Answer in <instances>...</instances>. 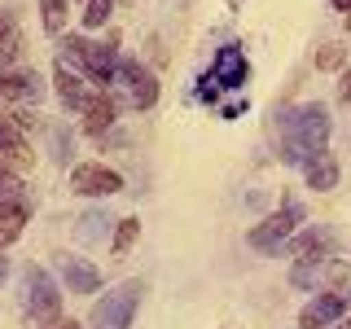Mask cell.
Returning a JSON list of instances; mask_svg holds the SVG:
<instances>
[{
    "label": "cell",
    "instance_id": "23",
    "mask_svg": "<svg viewBox=\"0 0 351 329\" xmlns=\"http://www.w3.org/2000/svg\"><path fill=\"white\" fill-rule=\"evenodd\" d=\"M197 97H202V101H215V97H219V84L211 80V75L202 80V88H197Z\"/></svg>",
    "mask_w": 351,
    "mask_h": 329
},
{
    "label": "cell",
    "instance_id": "7",
    "mask_svg": "<svg viewBox=\"0 0 351 329\" xmlns=\"http://www.w3.org/2000/svg\"><path fill=\"white\" fill-rule=\"evenodd\" d=\"M71 189L84 193V197H110V193L123 189V175L114 167H106V162H80L71 171Z\"/></svg>",
    "mask_w": 351,
    "mask_h": 329
},
{
    "label": "cell",
    "instance_id": "15",
    "mask_svg": "<svg viewBox=\"0 0 351 329\" xmlns=\"http://www.w3.org/2000/svg\"><path fill=\"white\" fill-rule=\"evenodd\" d=\"M80 114H84V127L93 132V136H101V132H106L110 123H114L119 101L110 97V88H97V97H93V101H88V106L80 110Z\"/></svg>",
    "mask_w": 351,
    "mask_h": 329
},
{
    "label": "cell",
    "instance_id": "6",
    "mask_svg": "<svg viewBox=\"0 0 351 329\" xmlns=\"http://www.w3.org/2000/svg\"><path fill=\"white\" fill-rule=\"evenodd\" d=\"M351 312V290H329V294H316L312 303L299 312V329H329L338 325L343 316Z\"/></svg>",
    "mask_w": 351,
    "mask_h": 329
},
{
    "label": "cell",
    "instance_id": "24",
    "mask_svg": "<svg viewBox=\"0 0 351 329\" xmlns=\"http://www.w3.org/2000/svg\"><path fill=\"white\" fill-rule=\"evenodd\" d=\"M321 66H338V49H325L321 53Z\"/></svg>",
    "mask_w": 351,
    "mask_h": 329
},
{
    "label": "cell",
    "instance_id": "11",
    "mask_svg": "<svg viewBox=\"0 0 351 329\" xmlns=\"http://www.w3.org/2000/svg\"><path fill=\"white\" fill-rule=\"evenodd\" d=\"M211 80L219 88H241L250 80V62H246V53L237 49V44H224V49L215 53V62H211Z\"/></svg>",
    "mask_w": 351,
    "mask_h": 329
},
{
    "label": "cell",
    "instance_id": "21",
    "mask_svg": "<svg viewBox=\"0 0 351 329\" xmlns=\"http://www.w3.org/2000/svg\"><path fill=\"white\" fill-rule=\"evenodd\" d=\"M110 233V215L106 211H88L84 215V237H106Z\"/></svg>",
    "mask_w": 351,
    "mask_h": 329
},
{
    "label": "cell",
    "instance_id": "26",
    "mask_svg": "<svg viewBox=\"0 0 351 329\" xmlns=\"http://www.w3.org/2000/svg\"><path fill=\"white\" fill-rule=\"evenodd\" d=\"M5 277H9V259L0 255V281H5Z\"/></svg>",
    "mask_w": 351,
    "mask_h": 329
},
{
    "label": "cell",
    "instance_id": "25",
    "mask_svg": "<svg viewBox=\"0 0 351 329\" xmlns=\"http://www.w3.org/2000/svg\"><path fill=\"white\" fill-rule=\"evenodd\" d=\"M334 9H343V14H351V0H329Z\"/></svg>",
    "mask_w": 351,
    "mask_h": 329
},
{
    "label": "cell",
    "instance_id": "5",
    "mask_svg": "<svg viewBox=\"0 0 351 329\" xmlns=\"http://www.w3.org/2000/svg\"><path fill=\"white\" fill-rule=\"evenodd\" d=\"M303 219H307V211H303L299 202H285L281 211H272L268 219H263V224L250 228V237H246V241H250V250H259V255H277L281 241L290 237L294 228L303 224Z\"/></svg>",
    "mask_w": 351,
    "mask_h": 329
},
{
    "label": "cell",
    "instance_id": "28",
    "mask_svg": "<svg viewBox=\"0 0 351 329\" xmlns=\"http://www.w3.org/2000/svg\"><path fill=\"white\" fill-rule=\"evenodd\" d=\"M49 329H80L75 321H58V325H49Z\"/></svg>",
    "mask_w": 351,
    "mask_h": 329
},
{
    "label": "cell",
    "instance_id": "4",
    "mask_svg": "<svg viewBox=\"0 0 351 329\" xmlns=\"http://www.w3.org/2000/svg\"><path fill=\"white\" fill-rule=\"evenodd\" d=\"M141 294H145V285H141L136 277L114 285V290H110L106 299H97L93 312H88L93 329H128L132 316H136V307H141Z\"/></svg>",
    "mask_w": 351,
    "mask_h": 329
},
{
    "label": "cell",
    "instance_id": "22",
    "mask_svg": "<svg viewBox=\"0 0 351 329\" xmlns=\"http://www.w3.org/2000/svg\"><path fill=\"white\" fill-rule=\"evenodd\" d=\"M22 189V184H18V171L14 167H5V162H0V197H14Z\"/></svg>",
    "mask_w": 351,
    "mask_h": 329
},
{
    "label": "cell",
    "instance_id": "19",
    "mask_svg": "<svg viewBox=\"0 0 351 329\" xmlns=\"http://www.w3.org/2000/svg\"><path fill=\"white\" fill-rule=\"evenodd\" d=\"M136 233H141V224H136V219H119V233H114V246H110V255H114V259H123L128 250H132V241H136Z\"/></svg>",
    "mask_w": 351,
    "mask_h": 329
},
{
    "label": "cell",
    "instance_id": "16",
    "mask_svg": "<svg viewBox=\"0 0 351 329\" xmlns=\"http://www.w3.org/2000/svg\"><path fill=\"white\" fill-rule=\"evenodd\" d=\"M303 180L312 184V189H321L329 193L338 184V162H334V154H316V158H307L303 162Z\"/></svg>",
    "mask_w": 351,
    "mask_h": 329
},
{
    "label": "cell",
    "instance_id": "29",
    "mask_svg": "<svg viewBox=\"0 0 351 329\" xmlns=\"http://www.w3.org/2000/svg\"><path fill=\"white\" fill-rule=\"evenodd\" d=\"M338 329H351V321H343V325H338Z\"/></svg>",
    "mask_w": 351,
    "mask_h": 329
},
{
    "label": "cell",
    "instance_id": "1",
    "mask_svg": "<svg viewBox=\"0 0 351 329\" xmlns=\"http://www.w3.org/2000/svg\"><path fill=\"white\" fill-rule=\"evenodd\" d=\"M277 132H281V162L303 167L316 154H329V132H334V123H329V110L321 101H307V106L281 110Z\"/></svg>",
    "mask_w": 351,
    "mask_h": 329
},
{
    "label": "cell",
    "instance_id": "17",
    "mask_svg": "<svg viewBox=\"0 0 351 329\" xmlns=\"http://www.w3.org/2000/svg\"><path fill=\"white\" fill-rule=\"evenodd\" d=\"M22 49V31H18V18L9 14V9H0V62L18 58Z\"/></svg>",
    "mask_w": 351,
    "mask_h": 329
},
{
    "label": "cell",
    "instance_id": "18",
    "mask_svg": "<svg viewBox=\"0 0 351 329\" xmlns=\"http://www.w3.org/2000/svg\"><path fill=\"white\" fill-rule=\"evenodd\" d=\"M40 18H44V31L58 36L66 27V0H40Z\"/></svg>",
    "mask_w": 351,
    "mask_h": 329
},
{
    "label": "cell",
    "instance_id": "13",
    "mask_svg": "<svg viewBox=\"0 0 351 329\" xmlns=\"http://www.w3.org/2000/svg\"><path fill=\"white\" fill-rule=\"evenodd\" d=\"M27 219H31V202H27L22 193H14V197H0V250H5V246H14V241L22 237Z\"/></svg>",
    "mask_w": 351,
    "mask_h": 329
},
{
    "label": "cell",
    "instance_id": "14",
    "mask_svg": "<svg viewBox=\"0 0 351 329\" xmlns=\"http://www.w3.org/2000/svg\"><path fill=\"white\" fill-rule=\"evenodd\" d=\"M53 88H58V97H62V106H71V110H84L88 101L97 97V88H88L80 75L71 71V66H53Z\"/></svg>",
    "mask_w": 351,
    "mask_h": 329
},
{
    "label": "cell",
    "instance_id": "20",
    "mask_svg": "<svg viewBox=\"0 0 351 329\" xmlns=\"http://www.w3.org/2000/svg\"><path fill=\"white\" fill-rule=\"evenodd\" d=\"M110 9H114V0H88V9H84V27H106Z\"/></svg>",
    "mask_w": 351,
    "mask_h": 329
},
{
    "label": "cell",
    "instance_id": "3",
    "mask_svg": "<svg viewBox=\"0 0 351 329\" xmlns=\"http://www.w3.org/2000/svg\"><path fill=\"white\" fill-rule=\"evenodd\" d=\"M22 312L36 325H58L62 294H58V285H53V277L40 263H27V272H22Z\"/></svg>",
    "mask_w": 351,
    "mask_h": 329
},
{
    "label": "cell",
    "instance_id": "27",
    "mask_svg": "<svg viewBox=\"0 0 351 329\" xmlns=\"http://www.w3.org/2000/svg\"><path fill=\"white\" fill-rule=\"evenodd\" d=\"M343 97H351V71L343 75Z\"/></svg>",
    "mask_w": 351,
    "mask_h": 329
},
{
    "label": "cell",
    "instance_id": "2",
    "mask_svg": "<svg viewBox=\"0 0 351 329\" xmlns=\"http://www.w3.org/2000/svg\"><path fill=\"white\" fill-rule=\"evenodd\" d=\"M119 49H110V44H93V40H84V36H66L62 40V66H80V71L93 80L97 88H110L119 80Z\"/></svg>",
    "mask_w": 351,
    "mask_h": 329
},
{
    "label": "cell",
    "instance_id": "12",
    "mask_svg": "<svg viewBox=\"0 0 351 329\" xmlns=\"http://www.w3.org/2000/svg\"><path fill=\"white\" fill-rule=\"evenodd\" d=\"M58 272H62V281H66L71 294H97V290H101V272H97V263H88L80 255H62Z\"/></svg>",
    "mask_w": 351,
    "mask_h": 329
},
{
    "label": "cell",
    "instance_id": "8",
    "mask_svg": "<svg viewBox=\"0 0 351 329\" xmlns=\"http://www.w3.org/2000/svg\"><path fill=\"white\" fill-rule=\"evenodd\" d=\"M114 84L128 88V101L136 106V110H149L154 101H158V80H154V71H145V66L132 62V58L119 62V80Z\"/></svg>",
    "mask_w": 351,
    "mask_h": 329
},
{
    "label": "cell",
    "instance_id": "10",
    "mask_svg": "<svg viewBox=\"0 0 351 329\" xmlns=\"http://www.w3.org/2000/svg\"><path fill=\"white\" fill-rule=\"evenodd\" d=\"M40 97H44V80L36 71H0V106H9V101L31 106Z\"/></svg>",
    "mask_w": 351,
    "mask_h": 329
},
{
    "label": "cell",
    "instance_id": "9",
    "mask_svg": "<svg viewBox=\"0 0 351 329\" xmlns=\"http://www.w3.org/2000/svg\"><path fill=\"white\" fill-rule=\"evenodd\" d=\"M0 162L14 171H27L31 162H36V154L27 145V132H22L9 114H0Z\"/></svg>",
    "mask_w": 351,
    "mask_h": 329
}]
</instances>
